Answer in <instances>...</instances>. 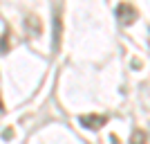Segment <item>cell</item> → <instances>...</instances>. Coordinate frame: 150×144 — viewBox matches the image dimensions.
<instances>
[{"instance_id":"1","label":"cell","mask_w":150,"mask_h":144,"mask_svg":"<svg viewBox=\"0 0 150 144\" xmlns=\"http://www.w3.org/2000/svg\"><path fill=\"white\" fill-rule=\"evenodd\" d=\"M117 16H119V20L123 25H130V23H134L139 18V11H137V7H132L130 2H121L117 7Z\"/></svg>"},{"instance_id":"2","label":"cell","mask_w":150,"mask_h":144,"mask_svg":"<svg viewBox=\"0 0 150 144\" xmlns=\"http://www.w3.org/2000/svg\"><path fill=\"white\" fill-rule=\"evenodd\" d=\"M105 122H108L105 115H81V124L85 126V128H92V131L105 126Z\"/></svg>"},{"instance_id":"3","label":"cell","mask_w":150,"mask_h":144,"mask_svg":"<svg viewBox=\"0 0 150 144\" xmlns=\"http://www.w3.org/2000/svg\"><path fill=\"white\" fill-rule=\"evenodd\" d=\"M25 27H27V34H29V36H40V32H43V25H40V18H38V16H27Z\"/></svg>"},{"instance_id":"4","label":"cell","mask_w":150,"mask_h":144,"mask_svg":"<svg viewBox=\"0 0 150 144\" xmlns=\"http://www.w3.org/2000/svg\"><path fill=\"white\" fill-rule=\"evenodd\" d=\"M146 140H148L146 131H134V133H132V140H130V144H146Z\"/></svg>"},{"instance_id":"5","label":"cell","mask_w":150,"mask_h":144,"mask_svg":"<svg viewBox=\"0 0 150 144\" xmlns=\"http://www.w3.org/2000/svg\"><path fill=\"white\" fill-rule=\"evenodd\" d=\"M9 52V32H7L5 36H2V41H0V54H7Z\"/></svg>"},{"instance_id":"6","label":"cell","mask_w":150,"mask_h":144,"mask_svg":"<svg viewBox=\"0 0 150 144\" xmlns=\"http://www.w3.org/2000/svg\"><path fill=\"white\" fill-rule=\"evenodd\" d=\"M0 110H2V99H0Z\"/></svg>"}]
</instances>
